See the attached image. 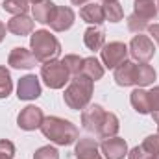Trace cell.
I'll use <instances>...</instances> for the list:
<instances>
[{
  "mask_svg": "<svg viewBox=\"0 0 159 159\" xmlns=\"http://www.w3.org/2000/svg\"><path fill=\"white\" fill-rule=\"evenodd\" d=\"M41 131L44 137H48L50 141L61 146L72 144L78 139V128L70 124L69 120L59 119V117H46L41 124Z\"/></svg>",
  "mask_w": 159,
  "mask_h": 159,
  "instance_id": "1",
  "label": "cell"
},
{
  "mask_svg": "<svg viewBox=\"0 0 159 159\" xmlns=\"http://www.w3.org/2000/svg\"><path fill=\"white\" fill-rule=\"evenodd\" d=\"M30 46H32V54L41 63L54 61L61 54L59 41L56 39L50 32H46V30H37L32 35V39H30Z\"/></svg>",
  "mask_w": 159,
  "mask_h": 159,
  "instance_id": "2",
  "label": "cell"
},
{
  "mask_svg": "<svg viewBox=\"0 0 159 159\" xmlns=\"http://www.w3.org/2000/svg\"><path fill=\"white\" fill-rule=\"evenodd\" d=\"M91 94H93V80L83 74H78L70 80V85L67 87L63 98L70 109H83L89 104Z\"/></svg>",
  "mask_w": 159,
  "mask_h": 159,
  "instance_id": "3",
  "label": "cell"
},
{
  "mask_svg": "<svg viewBox=\"0 0 159 159\" xmlns=\"http://www.w3.org/2000/svg\"><path fill=\"white\" fill-rule=\"evenodd\" d=\"M156 15H157V9L154 0H135V9H133V15L128 19V28L139 34L150 26L148 22L154 20Z\"/></svg>",
  "mask_w": 159,
  "mask_h": 159,
  "instance_id": "4",
  "label": "cell"
},
{
  "mask_svg": "<svg viewBox=\"0 0 159 159\" xmlns=\"http://www.w3.org/2000/svg\"><path fill=\"white\" fill-rule=\"evenodd\" d=\"M41 76L50 89H61L69 81L70 72H69V69L63 61L54 59V61H46L41 67Z\"/></svg>",
  "mask_w": 159,
  "mask_h": 159,
  "instance_id": "5",
  "label": "cell"
},
{
  "mask_svg": "<svg viewBox=\"0 0 159 159\" xmlns=\"http://www.w3.org/2000/svg\"><path fill=\"white\" fill-rule=\"evenodd\" d=\"M129 52H131V56H133L139 63H148V61L154 57V54H156V46H154V43H152L150 37L139 34V35H135V37L131 39Z\"/></svg>",
  "mask_w": 159,
  "mask_h": 159,
  "instance_id": "6",
  "label": "cell"
},
{
  "mask_svg": "<svg viewBox=\"0 0 159 159\" xmlns=\"http://www.w3.org/2000/svg\"><path fill=\"white\" fill-rule=\"evenodd\" d=\"M128 57V46L124 43H109L102 48V61L107 69H117Z\"/></svg>",
  "mask_w": 159,
  "mask_h": 159,
  "instance_id": "7",
  "label": "cell"
},
{
  "mask_svg": "<svg viewBox=\"0 0 159 159\" xmlns=\"http://www.w3.org/2000/svg\"><path fill=\"white\" fill-rule=\"evenodd\" d=\"M43 120H44V115H43V111H41L39 107H35V106L24 107V109L19 113V117H17L19 128H22V129H26V131L35 129V128H41Z\"/></svg>",
  "mask_w": 159,
  "mask_h": 159,
  "instance_id": "8",
  "label": "cell"
},
{
  "mask_svg": "<svg viewBox=\"0 0 159 159\" xmlns=\"http://www.w3.org/2000/svg\"><path fill=\"white\" fill-rule=\"evenodd\" d=\"M106 119V111L100 107V106H91L87 107L83 113H81V122H83V128L87 131H94L96 135L100 133V128L104 124Z\"/></svg>",
  "mask_w": 159,
  "mask_h": 159,
  "instance_id": "9",
  "label": "cell"
},
{
  "mask_svg": "<svg viewBox=\"0 0 159 159\" xmlns=\"http://www.w3.org/2000/svg\"><path fill=\"white\" fill-rule=\"evenodd\" d=\"M159 154V135H150L144 139V143L137 148H133L128 157L129 159H152Z\"/></svg>",
  "mask_w": 159,
  "mask_h": 159,
  "instance_id": "10",
  "label": "cell"
},
{
  "mask_svg": "<svg viewBox=\"0 0 159 159\" xmlns=\"http://www.w3.org/2000/svg\"><path fill=\"white\" fill-rule=\"evenodd\" d=\"M48 24L54 32H65L74 24V11L70 7H57L56 6L54 15H52Z\"/></svg>",
  "mask_w": 159,
  "mask_h": 159,
  "instance_id": "11",
  "label": "cell"
},
{
  "mask_svg": "<svg viewBox=\"0 0 159 159\" xmlns=\"http://www.w3.org/2000/svg\"><path fill=\"white\" fill-rule=\"evenodd\" d=\"M100 150L106 156V159H124V156L128 154V144L124 139L109 137V139H104Z\"/></svg>",
  "mask_w": 159,
  "mask_h": 159,
  "instance_id": "12",
  "label": "cell"
},
{
  "mask_svg": "<svg viewBox=\"0 0 159 159\" xmlns=\"http://www.w3.org/2000/svg\"><path fill=\"white\" fill-rule=\"evenodd\" d=\"M17 96L20 100H34V98H39L41 96V85L39 80L32 74L20 78L19 81V87H17Z\"/></svg>",
  "mask_w": 159,
  "mask_h": 159,
  "instance_id": "13",
  "label": "cell"
},
{
  "mask_svg": "<svg viewBox=\"0 0 159 159\" xmlns=\"http://www.w3.org/2000/svg\"><path fill=\"white\" fill-rule=\"evenodd\" d=\"M7 61H9V65L15 67V69H32V67H35V63H37L35 56H34L30 50H26V48H13Z\"/></svg>",
  "mask_w": 159,
  "mask_h": 159,
  "instance_id": "14",
  "label": "cell"
},
{
  "mask_svg": "<svg viewBox=\"0 0 159 159\" xmlns=\"http://www.w3.org/2000/svg\"><path fill=\"white\" fill-rule=\"evenodd\" d=\"M135 76H137V63L131 61H124L115 69V80L120 87H128V85H135Z\"/></svg>",
  "mask_w": 159,
  "mask_h": 159,
  "instance_id": "15",
  "label": "cell"
},
{
  "mask_svg": "<svg viewBox=\"0 0 159 159\" xmlns=\"http://www.w3.org/2000/svg\"><path fill=\"white\" fill-rule=\"evenodd\" d=\"M7 30L11 34H15V35H20V37L28 35L34 30V20L30 17H26V15H17L7 22Z\"/></svg>",
  "mask_w": 159,
  "mask_h": 159,
  "instance_id": "16",
  "label": "cell"
},
{
  "mask_svg": "<svg viewBox=\"0 0 159 159\" xmlns=\"http://www.w3.org/2000/svg\"><path fill=\"white\" fill-rule=\"evenodd\" d=\"M80 17L89 22V24H102L106 20V15H104V6L100 4H87L81 7L80 11Z\"/></svg>",
  "mask_w": 159,
  "mask_h": 159,
  "instance_id": "17",
  "label": "cell"
},
{
  "mask_svg": "<svg viewBox=\"0 0 159 159\" xmlns=\"http://www.w3.org/2000/svg\"><path fill=\"white\" fill-rule=\"evenodd\" d=\"M74 154L78 159H102L98 154V144L93 139H80Z\"/></svg>",
  "mask_w": 159,
  "mask_h": 159,
  "instance_id": "18",
  "label": "cell"
},
{
  "mask_svg": "<svg viewBox=\"0 0 159 159\" xmlns=\"http://www.w3.org/2000/svg\"><path fill=\"white\" fill-rule=\"evenodd\" d=\"M54 9H56V4L50 2V0H43L39 4H34L32 11H34V19L41 22V24H48L52 15H54Z\"/></svg>",
  "mask_w": 159,
  "mask_h": 159,
  "instance_id": "19",
  "label": "cell"
},
{
  "mask_svg": "<svg viewBox=\"0 0 159 159\" xmlns=\"http://www.w3.org/2000/svg\"><path fill=\"white\" fill-rule=\"evenodd\" d=\"M81 74L91 78L93 81H96L104 76V67L100 65V61L96 57H85L83 65H81Z\"/></svg>",
  "mask_w": 159,
  "mask_h": 159,
  "instance_id": "20",
  "label": "cell"
},
{
  "mask_svg": "<svg viewBox=\"0 0 159 159\" xmlns=\"http://www.w3.org/2000/svg\"><path fill=\"white\" fill-rule=\"evenodd\" d=\"M104 41L106 35L100 28H87L85 30V35H83V43L89 50H100L104 48Z\"/></svg>",
  "mask_w": 159,
  "mask_h": 159,
  "instance_id": "21",
  "label": "cell"
},
{
  "mask_svg": "<svg viewBox=\"0 0 159 159\" xmlns=\"http://www.w3.org/2000/svg\"><path fill=\"white\" fill-rule=\"evenodd\" d=\"M156 80V70L148 63H139L137 65V76H135V85L146 87Z\"/></svg>",
  "mask_w": 159,
  "mask_h": 159,
  "instance_id": "22",
  "label": "cell"
},
{
  "mask_svg": "<svg viewBox=\"0 0 159 159\" xmlns=\"http://www.w3.org/2000/svg\"><path fill=\"white\" fill-rule=\"evenodd\" d=\"M131 106L135 107V111L146 115L150 113V106H148V91H143V89H135L131 93Z\"/></svg>",
  "mask_w": 159,
  "mask_h": 159,
  "instance_id": "23",
  "label": "cell"
},
{
  "mask_svg": "<svg viewBox=\"0 0 159 159\" xmlns=\"http://www.w3.org/2000/svg\"><path fill=\"white\" fill-rule=\"evenodd\" d=\"M117 131H119V119L113 113H106V119H104V124H102L98 135L102 139H109V137H115Z\"/></svg>",
  "mask_w": 159,
  "mask_h": 159,
  "instance_id": "24",
  "label": "cell"
},
{
  "mask_svg": "<svg viewBox=\"0 0 159 159\" xmlns=\"http://www.w3.org/2000/svg\"><path fill=\"white\" fill-rule=\"evenodd\" d=\"M104 15L109 22H119L124 17V9H122V6L119 2H109V4L104 6Z\"/></svg>",
  "mask_w": 159,
  "mask_h": 159,
  "instance_id": "25",
  "label": "cell"
},
{
  "mask_svg": "<svg viewBox=\"0 0 159 159\" xmlns=\"http://www.w3.org/2000/svg\"><path fill=\"white\" fill-rule=\"evenodd\" d=\"M4 9L11 15H26L28 0H4Z\"/></svg>",
  "mask_w": 159,
  "mask_h": 159,
  "instance_id": "26",
  "label": "cell"
},
{
  "mask_svg": "<svg viewBox=\"0 0 159 159\" xmlns=\"http://www.w3.org/2000/svg\"><path fill=\"white\" fill-rule=\"evenodd\" d=\"M13 83H11V76L9 70L6 67H0V98H7L11 94Z\"/></svg>",
  "mask_w": 159,
  "mask_h": 159,
  "instance_id": "27",
  "label": "cell"
},
{
  "mask_svg": "<svg viewBox=\"0 0 159 159\" xmlns=\"http://www.w3.org/2000/svg\"><path fill=\"white\" fill-rule=\"evenodd\" d=\"M63 63L67 65V69H69L70 76H78V74H81V65H83V59H81L80 56H74V54L65 56Z\"/></svg>",
  "mask_w": 159,
  "mask_h": 159,
  "instance_id": "28",
  "label": "cell"
},
{
  "mask_svg": "<svg viewBox=\"0 0 159 159\" xmlns=\"http://www.w3.org/2000/svg\"><path fill=\"white\" fill-rule=\"evenodd\" d=\"M34 159H59V156H57V150L54 146H43L35 152Z\"/></svg>",
  "mask_w": 159,
  "mask_h": 159,
  "instance_id": "29",
  "label": "cell"
},
{
  "mask_svg": "<svg viewBox=\"0 0 159 159\" xmlns=\"http://www.w3.org/2000/svg\"><path fill=\"white\" fill-rule=\"evenodd\" d=\"M13 156H15V146H13V143L2 139V141H0V157L13 159Z\"/></svg>",
  "mask_w": 159,
  "mask_h": 159,
  "instance_id": "30",
  "label": "cell"
},
{
  "mask_svg": "<svg viewBox=\"0 0 159 159\" xmlns=\"http://www.w3.org/2000/svg\"><path fill=\"white\" fill-rule=\"evenodd\" d=\"M148 106H150V113L159 111V87L148 91Z\"/></svg>",
  "mask_w": 159,
  "mask_h": 159,
  "instance_id": "31",
  "label": "cell"
},
{
  "mask_svg": "<svg viewBox=\"0 0 159 159\" xmlns=\"http://www.w3.org/2000/svg\"><path fill=\"white\" fill-rule=\"evenodd\" d=\"M148 32H150L152 39L159 44V24H150V26H148Z\"/></svg>",
  "mask_w": 159,
  "mask_h": 159,
  "instance_id": "32",
  "label": "cell"
},
{
  "mask_svg": "<svg viewBox=\"0 0 159 159\" xmlns=\"http://www.w3.org/2000/svg\"><path fill=\"white\" fill-rule=\"evenodd\" d=\"M4 35H6V26H4V22H0V43L4 39Z\"/></svg>",
  "mask_w": 159,
  "mask_h": 159,
  "instance_id": "33",
  "label": "cell"
},
{
  "mask_svg": "<svg viewBox=\"0 0 159 159\" xmlns=\"http://www.w3.org/2000/svg\"><path fill=\"white\" fill-rule=\"evenodd\" d=\"M70 2H72L74 6H83V4H85V2H89V0H70Z\"/></svg>",
  "mask_w": 159,
  "mask_h": 159,
  "instance_id": "34",
  "label": "cell"
},
{
  "mask_svg": "<svg viewBox=\"0 0 159 159\" xmlns=\"http://www.w3.org/2000/svg\"><path fill=\"white\" fill-rule=\"evenodd\" d=\"M152 117H154V120L159 124V111H154V113H152Z\"/></svg>",
  "mask_w": 159,
  "mask_h": 159,
  "instance_id": "35",
  "label": "cell"
},
{
  "mask_svg": "<svg viewBox=\"0 0 159 159\" xmlns=\"http://www.w3.org/2000/svg\"><path fill=\"white\" fill-rule=\"evenodd\" d=\"M28 2H32V4H39V2H43V0H28Z\"/></svg>",
  "mask_w": 159,
  "mask_h": 159,
  "instance_id": "36",
  "label": "cell"
},
{
  "mask_svg": "<svg viewBox=\"0 0 159 159\" xmlns=\"http://www.w3.org/2000/svg\"><path fill=\"white\" fill-rule=\"evenodd\" d=\"M102 2H106V4H109V2H117V0H102Z\"/></svg>",
  "mask_w": 159,
  "mask_h": 159,
  "instance_id": "37",
  "label": "cell"
},
{
  "mask_svg": "<svg viewBox=\"0 0 159 159\" xmlns=\"http://www.w3.org/2000/svg\"><path fill=\"white\" fill-rule=\"evenodd\" d=\"M152 159H159V154H157V156H156V157H152Z\"/></svg>",
  "mask_w": 159,
  "mask_h": 159,
  "instance_id": "38",
  "label": "cell"
},
{
  "mask_svg": "<svg viewBox=\"0 0 159 159\" xmlns=\"http://www.w3.org/2000/svg\"><path fill=\"white\" fill-rule=\"evenodd\" d=\"M0 159H7V157H0Z\"/></svg>",
  "mask_w": 159,
  "mask_h": 159,
  "instance_id": "39",
  "label": "cell"
},
{
  "mask_svg": "<svg viewBox=\"0 0 159 159\" xmlns=\"http://www.w3.org/2000/svg\"><path fill=\"white\" fill-rule=\"evenodd\" d=\"M157 6H159V0H157Z\"/></svg>",
  "mask_w": 159,
  "mask_h": 159,
  "instance_id": "40",
  "label": "cell"
}]
</instances>
